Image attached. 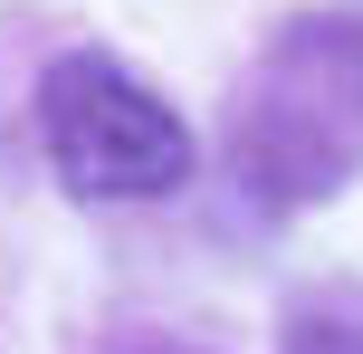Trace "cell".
Masks as SVG:
<instances>
[{
	"mask_svg": "<svg viewBox=\"0 0 363 354\" xmlns=\"http://www.w3.org/2000/svg\"><path fill=\"white\" fill-rule=\"evenodd\" d=\"M277 354H363V326L335 316V306H296L287 336H277Z\"/></svg>",
	"mask_w": 363,
	"mask_h": 354,
	"instance_id": "3",
	"label": "cell"
},
{
	"mask_svg": "<svg viewBox=\"0 0 363 354\" xmlns=\"http://www.w3.org/2000/svg\"><path fill=\"white\" fill-rule=\"evenodd\" d=\"M363 172V19L306 10L258 48L230 106V182L258 211H306Z\"/></svg>",
	"mask_w": 363,
	"mask_h": 354,
	"instance_id": "1",
	"label": "cell"
},
{
	"mask_svg": "<svg viewBox=\"0 0 363 354\" xmlns=\"http://www.w3.org/2000/svg\"><path fill=\"white\" fill-rule=\"evenodd\" d=\"M38 144L77 201H163L191 182V125L163 87L106 48H67L38 77Z\"/></svg>",
	"mask_w": 363,
	"mask_h": 354,
	"instance_id": "2",
	"label": "cell"
}]
</instances>
